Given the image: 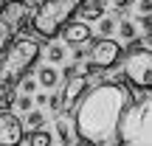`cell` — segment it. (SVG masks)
I'll return each instance as SVG.
<instances>
[{"label":"cell","instance_id":"obj_4","mask_svg":"<svg viewBox=\"0 0 152 146\" xmlns=\"http://www.w3.org/2000/svg\"><path fill=\"white\" fill-rule=\"evenodd\" d=\"M118 143L124 146H152V98L130 101L118 124Z\"/></svg>","mask_w":152,"mask_h":146},{"label":"cell","instance_id":"obj_22","mask_svg":"<svg viewBox=\"0 0 152 146\" xmlns=\"http://www.w3.org/2000/svg\"><path fill=\"white\" fill-rule=\"evenodd\" d=\"M113 3H115V9H118V14H124V11L130 9L132 3H138V0H113Z\"/></svg>","mask_w":152,"mask_h":146},{"label":"cell","instance_id":"obj_24","mask_svg":"<svg viewBox=\"0 0 152 146\" xmlns=\"http://www.w3.org/2000/svg\"><path fill=\"white\" fill-rule=\"evenodd\" d=\"M138 11L141 14H152V0H138Z\"/></svg>","mask_w":152,"mask_h":146},{"label":"cell","instance_id":"obj_2","mask_svg":"<svg viewBox=\"0 0 152 146\" xmlns=\"http://www.w3.org/2000/svg\"><path fill=\"white\" fill-rule=\"evenodd\" d=\"M42 56V45L37 37L14 34L11 42L0 51V98L9 96Z\"/></svg>","mask_w":152,"mask_h":146},{"label":"cell","instance_id":"obj_6","mask_svg":"<svg viewBox=\"0 0 152 146\" xmlns=\"http://www.w3.org/2000/svg\"><path fill=\"white\" fill-rule=\"evenodd\" d=\"M124 79L135 90H152V51L132 45L124 56Z\"/></svg>","mask_w":152,"mask_h":146},{"label":"cell","instance_id":"obj_8","mask_svg":"<svg viewBox=\"0 0 152 146\" xmlns=\"http://www.w3.org/2000/svg\"><path fill=\"white\" fill-rule=\"evenodd\" d=\"M90 90V81H87V76H79V73H71L65 76V84H62L59 96H62V113L65 115H73L76 104L82 101V96Z\"/></svg>","mask_w":152,"mask_h":146},{"label":"cell","instance_id":"obj_13","mask_svg":"<svg viewBox=\"0 0 152 146\" xmlns=\"http://www.w3.org/2000/svg\"><path fill=\"white\" fill-rule=\"evenodd\" d=\"M23 143L26 146H51L54 143V135H51L48 129H42V126H37V129H31L28 135H23Z\"/></svg>","mask_w":152,"mask_h":146},{"label":"cell","instance_id":"obj_7","mask_svg":"<svg viewBox=\"0 0 152 146\" xmlns=\"http://www.w3.org/2000/svg\"><path fill=\"white\" fill-rule=\"evenodd\" d=\"M121 56H124V45L115 42L113 37H96L90 42V59L99 65L102 73L113 70V68L121 62Z\"/></svg>","mask_w":152,"mask_h":146},{"label":"cell","instance_id":"obj_9","mask_svg":"<svg viewBox=\"0 0 152 146\" xmlns=\"http://www.w3.org/2000/svg\"><path fill=\"white\" fill-rule=\"evenodd\" d=\"M23 143V121L14 113L0 110V146H17Z\"/></svg>","mask_w":152,"mask_h":146},{"label":"cell","instance_id":"obj_12","mask_svg":"<svg viewBox=\"0 0 152 146\" xmlns=\"http://www.w3.org/2000/svg\"><path fill=\"white\" fill-rule=\"evenodd\" d=\"M104 11H107V0H85L79 9V17L87 23L99 20V17H104Z\"/></svg>","mask_w":152,"mask_h":146},{"label":"cell","instance_id":"obj_27","mask_svg":"<svg viewBox=\"0 0 152 146\" xmlns=\"http://www.w3.org/2000/svg\"><path fill=\"white\" fill-rule=\"evenodd\" d=\"M144 42H147L149 48H152V31H147V37H144Z\"/></svg>","mask_w":152,"mask_h":146},{"label":"cell","instance_id":"obj_1","mask_svg":"<svg viewBox=\"0 0 152 146\" xmlns=\"http://www.w3.org/2000/svg\"><path fill=\"white\" fill-rule=\"evenodd\" d=\"M130 101H132V90L127 79L96 81L82 96L73 113V129L82 138V143H93V146L118 143V124Z\"/></svg>","mask_w":152,"mask_h":146},{"label":"cell","instance_id":"obj_3","mask_svg":"<svg viewBox=\"0 0 152 146\" xmlns=\"http://www.w3.org/2000/svg\"><path fill=\"white\" fill-rule=\"evenodd\" d=\"M85 0H42L31 14V31L42 39H54L62 34L68 20L79 14Z\"/></svg>","mask_w":152,"mask_h":146},{"label":"cell","instance_id":"obj_20","mask_svg":"<svg viewBox=\"0 0 152 146\" xmlns=\"http://www.w3.org/2000/svg\"><path fill=\"white\" fill-rule=\"evenodd\" d=\"M48 110H51V113H62V96H59V93L48 96Z\"/></svg>","mask_w":152,"mask_h":146},{"label":"cell","instance_id":"obj_26","mask_svg":"<svg viewBox=\"0 0 152 146\" xmlns=\"http://www.w3.org/2000/svg\"><path fill=\"white\" fill-rule=\"evenodd\" d=\"M34 104H37V107H48V96H45V93H37V96H34Z\"/></svg>","mask_w":152,"mask_h":146},{"label":"cell","instance_id":"obj_5","mask_svg":"<svg viewBox=\"0 0 152 146\" xmlns=\"http://www.w3.org/2000/svg\"><path fill=\"white\" fill-rule=\"evenodd\" d=\"M34 9H37L34 0H3V6H0V51L31 20Z\"/></svg>","mask_w":152,"mask_h":146},{"label":"cell","instance_id":"obj_28","mask_svg":"<svg viewBox=\"0 0 152 146\" xmlns=\"http://www.w3.org/2000/svg\"><path fill=\"white\" fill-rule=\"evenodd\" d=\"M0 6H3V0H0Z\"/></svg>","mask_w":152,"mask_h":146},{"label":"cell","instance_id":"obj_15","mask_svg":"<svg viewBox=\"0 0 152 146\" xmlns=\"http://www.w3.org/2000/svg\"><path fill=\"white\" fill-rule=\"evenodd\" d=\"M45 56H48V62H51V65H59V62H65L68 51H65V45H51V48L45 51Z\"/></svg>","mask_w":152,"mask_h":146},{"label":"cell","instance_id":"obj_21","mask_svg":"<svg viewBox=\"0 0 152 146\" xmlns=\"http://www.w3.org/2000/svg\"><path fill=\"white\" fill-rule=\"evenodd\" d=\"M37 84H39V81H37V79H31V76H26V79L20 81V87H23L26 93H34V90H37Z\"/></svg>","mask_w":152,"mask_h":146},{"label":"cell","instance_id":"obj_17","mask_svg":"<svg viewBox=\"0 0 152 146\" xmlns=\"http://www.w3.org/2000/svg\"><path fill=\"white\" fill-rule=\"evenodd\" d=\"M115 25H118V23H115L113 17H99V34H102V37H110V34L115 31Z\"/></svg>","mask_w":152,"mask_h":146},{"label":"cell","instance_id":"obj_18","mask_svg":"<svg viewBox=\"0 0 152 146\" xmlns=\"http://www.w3.org/2000/svg\"><path fill=\"white\" fill-rule=\"evenodd\" d=\"M45 124V113H39V110H28V126L31 129H37V126Z\"/></svg>","mask_w":152,"mask_h":146},{"label":"cell","instance_id":"obj_25","mask_svg":"<svg viewBox=\"0 0 152 146\" xmlns=\"http://www.w3.org/2000/svg\"><path fill=\"white\" fill-rule=\"evenodd\" d=\"M144 25V31H152V14H141V20H138Z\"/></svg>","mask_w":152,"mask_h":146},{"label":"cell","instance_id":"obj_14","mask_svg":"<svg viewBox=\"0 0 152 146\" xmlns=\"http://www.w3.org/2000/svg\"><path fill=\"white\" fill-rule=\"evenodd\" d=\"M37 81L45 87V90H54L56 84H59V70H56L54 65H45V68H39V73H37Z\"/></svg>","mask_w":152,"mask_h":146},{"label":"cell","instance_id":"obj_16","mask_svg":"<svg viewBox=\"0 0 152 146\" xmlns=\"http://www.w3.org/2000/svg\"><path fill=\"white\" fill-rule=\"evenodd\" d=\"M115 31H118L124 39H135V37H138V28H135V23H130V20H121L118 25H115Z\"/></svg>","mask_w":152,"mask_h":146},{"label":"cell","instance_id":"obj_23","mask_svg":"<svg viewBox=\"0 0 152 146\" xmlns=\"http://www.w3.org/2000/svg\"><path fill=\"white\" fill-rule=\"evenodd\" d=\"M87 54H90V51H85L82 45H73V62H82V59H85Z\"/></svg>","mask_w":152,"mask_h":146},{"label":"cell","instance_id":"obj_19","mask_svg":"<svg viewBox=\"0 0 152 146\" xmlns=\"http://www.w3.org/2000/svg\"><path fill=\"white\" fill-rule=\"evenodd\" d=\"M14 104H17V110H20V113H28V110H31V104H34V101H31V93L20 96V98H17Z\"/></svg>","mask_w":152,"mask_h":146},{"label":"cell","instance_id":"obj_11","mask_svg":"<svg viewBox=\"0 0 152 146\" xmlns=\"http://www.w3.org/2000/svg\"><path fill=\"white\" fill-rule=\"evenodd\" d=\"M56 141L62 146H73V143H82V138H73V129L68 124V115L65 113H56Z\"/></svg>","mask_w":152,"mask_h":146},{"label":"cell","instance_id":"obj_10","mask_svg":"<svg viewBox=\"0 0 152 146\" xmlns=\"http://www.w3.org/2000/svg\"><path fill=\"white\" fill-rule=\"evenodd\" d=\"M62 39H65V45H85V42H90V25H87V23L68 20L65 28H62Z\"/></svg>","mask_w":152,"mask_h":146}]
</instances>
